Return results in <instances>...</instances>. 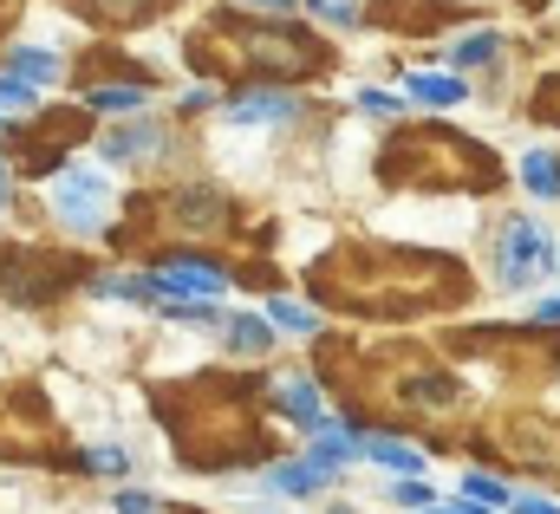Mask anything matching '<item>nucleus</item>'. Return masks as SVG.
<instances>
[{
	"instance_id": "obj_2",
	"label": "nucleus",
	"mask_w": 560,
	"mask_h": 514,
	"mask_svg": "<svg viewBox=\"0 0 560 514\" xmlns=\"http://www.w3.org/2000/svg\"><path fill=\"white\" fill-rule=\"evenodd\" d=\"M502 170L489 163V150L476 137L423 125L411 137H398L385 150V183L392 189H489Z\"/></svg>"
},
{
	"instance_id": "obj_24",
	"label": "nucleus",
	"mask_w": 560,
	"mask_h": 514,
	"mask_svg": "<svg viewBox=\"0 0 560 514\" xmlns=\"http://www.w3.org/2000/svg\"><path fill=\"white\" fill-rule=\"evenodd\" d=\"M392 502H398V509H423V502H430V489H423L418 476H398V489H392Z\"/></svg>"
},
{
	"instance_id": "obj_20",
	"label": "nucleus",
	"mask_w": 560,
	"mask_h": 514,
	"mask_svg": "<svg viewBox=\"0 0 560 514\" xmlns=\"http://www.w3.org/2000/svg\"><path fill=\"white\" fill-rule=\"evenodd\" d=\"M85 469H92V476H125V469H131V456H125V449H112V443H98V449H85Z\"/></svg>"
},
{
	"instance_id": "obj_27",
	"label": "nucleus",
	"mask_w": 560,
	"mask_h": 514,
	"mask_svg": "<svg viewBox=\"0 0 560 514\" xmlns=\"http://www.w3.org/2000/svg\"><path fill=\"white\" fill-rule=\"evenodd\" d=\"M118 514H163V509H156L143 489H125V495H118Z\"/></svg>"
},
{
	"instance_id": "obj_32",
	"label": "nucleus",
	"mask_w": 560,
	"mask_h": 514,
	"mask_svg": "<svg viewBox=\"0 0 560 514\" xmlns=\"http://www.w3.org/2000/svg\"><path fill=\"white\" fill-rule=\"evenodd\" d=\"M0 196H7V176H0Z\"/></svg>"
},
{
	"instance_id": "obj_5",
	"label": "nucleus",
	"mask_w": 560,
	"mask_h": 514,
	"mask_svg": "<svg viewBox=\"0 0 560 514\" xmlns=\"http://www.w3.org/2000/svg\"><path fill=\"white\" fill-rule=\"evenodd\" d=\"M502 449L515 463H528L535 476H560V423H548V417H509Z\"/></svg>"
},
{
	"instance_id": "obj_6",
	"label": "nucleus",
	"mask_w": 560,
	"mask_h": 514,
	"mask_svg": "<svg viewBox=\"0 0 560 514\" xmlns=\"http://www.w3.org/2000/svg\"><path fill=\"white\" fill-rule=\"evenodd\" d=\"M150 280H156V293H183V300H215L229 287V273L209 260H176V267H156Z\"/></svg>"
},
{
	"instance_id": "obj_8",
	"label": "nucleus",
	"mask_w": 560,
	"mask_h": 514,
	"mask_svg": "<svg viewBox=\"0 0 560 514\" xmlns=\"http://www.w3.org/2000/svg\"><path fill=\"white\" fill-rule=\"evenodd\" d=\"M229 118H235V125H287V118H293V98L275 92V85H255V92H242V98L229 105Z\"/></svg>"
},
{
	"instance_id": "obj_13",
	"label": "nucleus",
	"mask_w": 560,
	"mask_h": 514,
	"mask_svg": "<svg viewBox=\"0 0 560 514\" xmlns=\"http://www.w3.org/2000/svg\"><path fill=\"white\" fill-rule=\"evenodd\" d=\"M450 59H456V72H482V66L502 59V33H469V39L450 46Z\"/></svg>"
},
{
	"instance_id": "obj_23",
	"label": "nucleus",
	"mask_w": 560,
	"mask_h": 514,
	"mask_svg": "<svg viewBox=\"0 0 560 514\" xmlns=\"http://www.w3.org/2000/svg\"><path fill=\"white\" fill-rule=\"evenodd\" d=\"M306 13H319L326 26H359V13H352L346 0H306Z\"/></svg>"
},
{
	"instance_id": "obj_9",
	"label": "nucleus",
	"mask_w": 560,
	"mask_h": 514,
	"mask_svg": "<svg viewBox=\"0 0 560 514\" xmlns=\"http://www.w3.org/2000/svg\"><path fill=\"white\" fill-rule=\"evenodd\" d=\"M156 150H163V125H125L98 143V156H112V163H143Z\"/></svg>"
},
{
	"instance_id": "obj_18",
	"label": "nucleus",
	"mask_w": 560,
	"mask_h": 514,
	"mask_svg": "<svg viewBox=\"0 0 560 514\" xmlns=\"http://www.w3.org/2000/svg\"><path fill=\"white\" fill-rule=\"evenodd\" d=\"M352 456H359V436H339V430H326V423H319L313 463H319V469H339V463H352Z\"/></svg>"
},
{
	"instance_id": "obj_30",
	"label": "nucleus",
	"mask_w": 560,
	"mask_h": 514,
	"mask_svg": "<svg viewBox=\"0 0 560 514\" xmlns=\"http://www.w3.org/2000/svg\"><path fill=\"white\" fill-rule=\"evenodd\" d=\"M535 326H560V293H548V300L535 306Z\"/></svg>"
},
{
	"instance_id": "obj_19",
	"label": "nucleus",
	"mask_w": 560,
	"mask_h": 514,
	"mask_svg": "<svg viewBox=\"0 0 560 514\" xmlns=\"http://www.w3.org/2000/svg\"><path fill=\"white\" fill-rule=\"evenodd\" d=\"M268 313H275L280 332H319V313H313V306H300V300H275Z\"/></svg>"
},
{
	"instance_id": "obj_28",
	"label": "nucleus",
	"mask_w": 560,
	"mask_h": 514,
	"mask_svg": "<svg viewBox=\"0 0 560 514\" xmlns=\"http://www.w3.org/2000/svg\"><path fill=\"white\" fill-rule=\"evenodd\" d=\"M235 7H242V13H293L300 0H235Z\"/></svg>"
},
{
	"instance_id": "obj_22",
	"label": "nucleus",
	"mask_w": 560,
	"mask_h": 514,
	"mask_svg": "<svg viewBox=\"0 0 560 514\" xmlns=\"http://www.w3.org/2000/svg\"><path fill=\"white\" fill-rule=\"evenodd\" d=\"M26 105H33V85L13 79V72H0V112H26Z\"/></svg>"
},
{
	"instance_id": "obj_29",
	"label": "nucleus",
	"mask_w": 560,
	"mask_h": 514,
	"mask_svg": "<svg viewBox=\"0 0 560 514\" xmlns=\"http://www.w3.org/2000/svg\"><path fill=\"white\" fill-rule=\"evenodd\" d=\"M509 514H560L555 502H535V495H509Z\"/></svg>"
},
{
	"instance_id": "obj_3",
	"label": "nucleus",
	"mask_w": 560,
	"mask_h": 514,
	"mask_svg": "<svg viewBox=\"0 0 560 514\" xmlns=\"http://www.w3.org/2000/svg\"><path fill=\"white\" fill-rule=\"evenodd\" d=\"M555 267H560V248L541 222L515 215V222L502 229V242H495V280H502V287H535V280L555 273Z\"/></svg>"
},
{
	"instance_id": "obj_15",
	"label": "nucleus",
	"mask_w": 560,
	"mask_h": 514,
	"mask_svg": "<svg viewBox=\"0 0 560 514\" xmlns=\"http://www.w3.org/2000/svg\"><path fill=\"white\" fill-rule=\"evenodd\" d=\"M405 92L418 98V105H463L469 92H463V79H430V72H411L405 79Z\"/></svg>"
},
{
	"instance_id": "obj_25",
	"label": "nucleus",
	"mask_w": 560,
	"mask_h": 514,
	"mask_svg": "<svg viewBox=\"0 0 560 514\" xmlns=\"http://www.w3.org/2000/svg\"><path fill=\"white\" fill-rule=\"evenodd\" d=\"M359 112H372V118H392V112H398V98H392V92H378V85H365V92H359Z\"/></svg>"
},
{
	"instance_id": "obj_1",
	"label": "nucleus",
	"mask_w": 560,
	"mask_h": 514,
	"mask_svg": "<svg viewBox=\"0 0 560 514\" xmlns=\"http://www.w3.org/2000/svg\"><path fill=\"white\" fill-rule=\"evenodd\" d=\"M313 293L365 319H411L418 306L469 300V273L450 267V255H418V248H346L313 267Z\"/></svg>"
},
{
	"instance_id": "obj_31",
	"label": "nucleus",
	"mask_w": 560,
	"mask_h": 514,
	"mask_svg": "<svg viewBox=\"0 0 560 514\" xmlns=\"http://www.w3.org/2000/svg\"><path fill=\"white\" fill-rule=\"evenodd\" d=\"M522 7H548V0H522Z\"/></svg>"
},
{
	"instance_id": "obj_10",
	"label": "nucleus",
	"mask_w": 560,
	"mask_h": 514,
	"mask_svg": "<svg viewBox=\"0 0 560 514\" xmlns=\"http://www.w3.org/2000/svg\"><path fill=\"white\" fill-rule=\"evenodd\" d=\"M359 456H372V463L392 469V476H423V449L392 443V436H359Z\"/></svg>"
},
{
	"instance_id": "obj_7",
	"label": "nucleus",
	"mask_w": 560,
	"mask_h": 514,
	"mask_svg": "<svg viewBox=\"0 0 560 514\" xmlns=\"http://www.w3.org/2000/svg\"><path fill=\"white\" fill-rule=\"evenodd\" d=\"M275 410L287 423H300V430H319L326 423V404H319V385L313 378H300V372H287L275 385Z\"/></svg>"
},
{
	"instance_id": "obj_11",
	"label": "nucleus",
	"mask_w": 560,
	"mask_h": 514,
	"mask_svg": "<svg viewBox=\"0 0 560 514\" xmlns=\"http://www.w3.org/2000/svg\"><path fill=\"white\" fill-rule=\"evenodd\" d=\"M268 482H275L280 495H319V489L332 482V469H319V463L306 456V463H280V469L268 476Z\"/></svg>"
},
{
	"instance_id": "obj_21",
	"label": "nucleus",
	"mask_w": 560,
	"mask_h": 514,
	"mask_svg": "<svg viewBox=\"0 0 560 514\" xmlns=\"http://www.w3.org/2000/svg\"><path fill=\"white\" fill-rule=\"evenodd\" d=\"M463 489H469V502H489V509H509V495H515V489H502V482H489V476H469Z\"/></svg>"
},
{
	"instance_id": "obj_16",
	"label": "nucleus",
	"mask_w": 560,
	"mask_h": 514,
	"mask_svg": "<svg viewBox=\"0 0 560 514\" xmlns=\"http://www.w3.org/2000/svg\"><path fill=\"white\" fill-rule=\"evenodd\" d=\"M7 72H13V79H26V85H52V79H59V59H52L46 46H20Z\"/></svg>"
},
{
	"instance_id": "obj_4",
	"label": "nucleus",
	"mask_w": 560,
	"mask_h": 514,
	"mask_svg": "<svg viewBox=\"0 0 560 514\" xmlns=\"http://www.w3.org/2000/svg\"><path fill=\"white\" fill-rule=\"evenodd\" d=\"M52 209H59L66 229L98 235V229H105V209H112V189H105L98 170H59V176H52Z\"/></svg>"
},
{
	"instance_id": "obj_26",
	"label": "nucleus",
	"mask_w": 560,
	"mask_h": 514,
	"mask_svg": "<svg viewBox=\"0 0 560 514\" xmlns=\"http://www.w3.org/2000/svg\"><path fill=\"white\" fill-rule=\"evenodd\" d=\"M411 514H489V502H423V509H411Z\"/></svg>"
},
{
	"instance_id": "obj_14",
	"label": "nucleus",
	"mask_w": 560,
	"mask_h": 514,
	"mask_svg": "<svg viewBox=\"0 0 560 514\" xmlns=\"http://www.w3.org/2000/svg\"><path fill=\"white\" fill-rule=\"evenodd\" d=\"M85 105H92V112H112V118H131L138 105H150V92H143V85H92Z\"/></svg>"
},
{
	"instance_id": "obj_17",
	"label": "nucleus",
	"mask_w": 560,
	"mask_h": 514,
	"mask_svg": "<svg viewBox=\"0 0 560 514\" xmlns=\"http://www.w3.org/2000/svg\"><path fill=\"white\" fill-rule=\"evenodd\" d=\"M522 183H528L535 196H548V202H555V196H560V163L548 156V150H528V156H522Z\"/></svg>"
},
{
	"instance_id": "obj_12",
	"label": "nucleus",
	"mask_w": 560,
	"mask_h": 514,
	"mask_svg": "<svg viewBox=\"0 0 560 514\" xmlns=\"http://www.w3.org/2000/svg\"><path fill=\"white\" fill-rule=\"evenodd\" d=\"M222 326H229V346H235L242 359H261V352L275 346V326L255 319V313H235V319H222Z\"/></svg>"
}]
</instances>
